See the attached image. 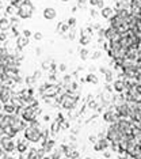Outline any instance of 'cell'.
Returning a JSON list of instances; mask_svg holds the SVG:
<instances>
[{"instance_id":"cell-1","label":"cell","mask_w":141,"mask_h":159,"mask_svg":"<svg viewBox=\"0 0 141 159\" xmlns=\"http://www.w3.org/2000/svg\"><path fill=\"white\" fill-rule=\"evenodd\" d=\"M111 48L125 75V102L115 133L128 159H141V0H128L111 24Z\"/></svg>"}]
</instances>
